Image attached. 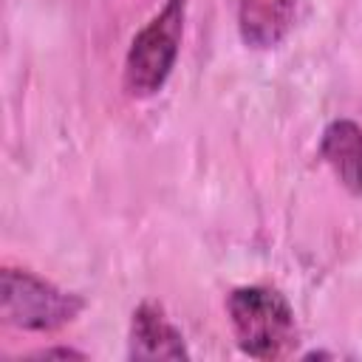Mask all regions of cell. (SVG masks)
<instances>
[{
  "mask_svg": "<svg viewBox=\"0 0 362 362\" xmlns=\"http://www.w3.org/2000/svg\"><path fill=\"white\" fill-rule=\"evenodd\" d=\"M238 348L255 359H280L297 345V320L288 300L269 286H240L226 297Z\"/></svg>",
  "mask_w": 362,
  "mask_h": 362,
  "instance_id": "6da1fadb",
  "label": "cell"
},
{
  "mask_svg": "<svg viewBox=\"0 0 362 362\" xmlns=\"http://www.w3.org/2000/svg\"><path fill=\"white\" fill-rule=\"evenodd\" d=\"M187 0H167L164 8L133 37L124 57V90L136 99L156 96L178 59Z\"/></svg>",
  "mask_w": 362,
  "mask_h": 362,
  "instance_id": "7a4b0ae2",
  "label": "cell"
},
{
  "mask_svg": "<svg viewBox=\"0 0 362 362\" xmlns=\"http://www.w3.org/2000/svg\"><path fill=\"white\" fill-rule=\"evenodd\" d=\"M85 308V300L74 291L42 280L28 269H3L0 277V314L8 325L23 331H57L74 322Z\"/></svg>",
  "mask_w": 362,
  "mask_h": 362,
  "instance_id": "3957f363",
  "label": "cell"
},
{
  "mask_svg": "<svg viewBox=\"0 0 362 362\" xmlns=\"http://www.w3.org/2000/svg\"><path fill=\"white\" fill-rule=\"evenodd\" d=\"M130 359H189L181 331L158 303H141L130 320Z\"/></svg>",
  "mask_w": 362,
  "mask_h": 362,
  "instance_id": "277c9868",
  "label": "cell"
},
{
  "mask_svg": "<svg viewBox=\"0 0 362 362\" xmlns=\"http://www.w3.org/2000/svg\"><path fill=\"white\" fill-rule=\"evenodd\" d=\"M320 156L351 195H362V127L351 119H334L320 139Z\"/></svg>",
  "mask_w": 362,
  "mask_h": 362,
  "instance_id": "5b68a950",
  "label": "cell"
},
{
  "mask_svg": "<svg viewBox=\"0 0 362 362\" xmlns=\"http://www.w3.org/2000/svg\"><path fill=\"white\" fill-rule=\"evenodd\" d=\"M294 25V0H240L238 31L249 48H274Z\"/></svg>",
  "mask_w": 362,
  "mask_h": 362,
  "instance_id": "8992f818",
  "label": "cell"
},
{
  "mask_svg": "<svg viewBox=\"0 0 362 362\" xmlns=\"http://www.w3.org/2000/svg\"><path fill=\"white\" fill-rule=\"evenodd\" d=\"M37 359H85V354L82 351H74V348H42V351H37L34 354Z\"/></svg>",
  "mask_w": 362,
  "mask_h": 362,
  "instance_id": "52a82bcc",
  "label": "cell"
}]
</instances>
